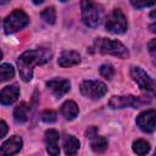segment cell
<instances>
[{"instance_id": "1", "label": "cell", "mask_w": 156, "mask_h": 156, "mask_svg": "<svg viewBox=\"0 0 156 156\" xmlns=\"http://www.w3.org/2000/svg\"><path fill=\"white\" fill-rule=\"evenodd\" d=\"M51 51L46 48L24 51L17 60L20 76L23 82H29L33 77V69L37 65H44L51 58Z\"/></svg>"}, {"instance_id": "2", "label": "cell", "mask_w": 156, "mask_h": 156, "mask_svg": "<svg viewBox=\"0 0 156 156\" xmlns=\"http://www.w3.org/2000/svg\"><path fill=\"white\" fill-rule=\"evenodd\" d=\"M80 10H82V20L88 27L95 28L101 23L104 17V11L102 7L96 2L91 0H82Z\"/></svg>"}, {"instance_id": "3", "label": "cell", "mask_w": 156, "mask_h": 156, "mask_svg": "<svg viewBox=\"0 0 156 156\" xmlns=\"http://www.w3.org/2000/svg\"><path fill=\"white\" fill-rule=\"evenodd\" d=\"M96 50L101 54L113 55L119 58H127L129 56L128 49L118 40H111L106 38H98L94 43Z\"/></svg>"}, {"instance_id": "4", "label": "cell", "mask_w": 156, "mask_h": 156, "mask_svg": "<svg viewBox=\"0 0 156 156\" xmlns=\"http://www.w3.org/2000/svg\"><path fill=\"white\" fill-rule=\"evenodd\" d=\"M29 22V17L22 10H15L4 21V29L6 34H12L24 28Z\"/></svg>"}, {"instance_id": "5", "label": "cell", "mask_w": 156, "mask_h": 156, "mask_svg": "<svg viewBox=\"0 0 156 156\" xmlns=\"http://www.w3.org/2000/svg\"><path fill=\"white\" fill-rule=\"evenodd\" d=\"M106 29L113 34H122L127 30V18L118 9L113 10L106 18Z\"/></svg>"}, {"instance_id": "6", "label": "cell", "mask_w": 156, "mask_h": 156, "mask_svg": "<svg viewBox=\"0 0 156 156\" xmlns=\"http://www.w3.org/2000/svg\"><path fill=\"white\" fill-rule=\"evenodd\" d=\"M79 89L84 96L93 99V100L101 99L107 91L105 83H102L100 80H84L80 83Z\"/></svg>"}, {"instance_id": "7", "label": "cell", "mask_w": 156, "mask_h": 156, "mask_svg": "<svg viewBox=\"0 0 156 156\" xmlns=\"http://www.w3.org/2000/svg\"><path fill=\"white\" fill-rule=\"evenodd\" d=\"M130 76L133 78V80L144 90L146 91H150V93H154L155 91V82L152 78H150L146 72H144L140 67H136V66H133L130 68Z\"/></svg>"}, {"instance_id": "8", "label": "cell", "mask_w": 156, "mask_h": 156, "mask_svg": "<svg viewBox=\"0 0 156 156\" xmlns=\"http://www.w3.org/2000/svg\"><path fill=\"white\" fill-rule=\"evenodd\" d=\"M145 101L141 100V98H136L133 95H124V96H112L108 101V106L111 108H123L127 106H140Z\"/></svg>"}, {"instance_id": "9", "label": "cell", "mask_w": 156, "mask_h": 156, "mask_svg": "<svg viewBox=\"0 0 156 156\" xmlns=\"http://www.w3.org/2000/svg\"><path fill=\"white\" fill-rule=\"evenodd\" d=\"M155 116H156V113L154 110H147V111L140 113L136 117L138 127L145 133H152L155 130Z\"/></svg>"}, {"instance_id": "10", "label": "cell", "mask_w": 156, "mask_h": 156, "mask_svg": "<svg viewBox=\"0 0 156 156\" xmlns=\"http://www.w3.org/2000/svg\"><path fill=\"white\" fill-rule=\"evenodd\" d=\"M58 139H60V135H58V132L57 130L49 129V130L45 132L46 151L50 155H52V156H56L60 152V149H58Z\"/></svg>"}, {"instance_id": "11", "label": "cell", "mask_w": 156, "mask_h": 156, "mask_svg": "<svg viewBox=\"0 0 156 156\" xmlns=\"http://www.w3.org/2000/svg\"><path fill=\"white\" fill-rule=\"evenodd\" d=\"M46 87L51 90V93L56 98H61L66 93H68L71 84L67 79H51L46 83Z\"/></svg>"}, {"instance_id": "12", "label": "cell", "mask_w": 156, "mask_h": 156, "mask_svg": "<svg viewBox=\"0 0 156 156\" xmlns=\"http://www.w3.org/2000/svg\"><path fill=\"white\" fill-rule=\"evenodd\" d=\"M22 147V138L18 135L11 136L0 147V155H13L17 154Z\"/></svg>"}, {"instance_id": "13", "label": "cell", "mask_w": 156, "mask_h": 156, "mask_svg": "<svg viewBox=\"0 0 156 156\" xmlns=\"http://www.w3.org/2000/svg\"><path fill=\"white\" fill-rule=\"evenodd\" d=\"M20 95V89L16 84L5 87L0 93V102L2 105H12L17 101Z\"/></svg>"}, {"instance_id": "14", "label": "cell", "mask_w": 156, "mask_h": 156, "mask_svg": "<svg viewBox=\"0 0 156 156\" xmlns=\"http://www.w3.org/2000/svg\"><path fill=\"white\" fill-rule=\"evenodd\" d=\"M58 65L61 67H71L74 65H78L80 62V55L77 51L73 50H66L63 51L58 57Z\"/></svg>"}, {"instance_id": "15", "label": "cell", "mask_w": 156, "mask_h": 156, "mask_svg": "<svg viewBox=\"0 0 156 156\" xmlns=\"http://www.w3.org/2000/svg\"><path fill=\"white\" fill-rule=\"evenodd\" d=\"M78 112H79V108H78V105L74 101H66L61 106V113L68 121L74 119L77 117Z\"/></svg>"}, {"instance_id": "16", "label": "cell", "mask_w": 156, "mask_h": 156, "mask_svg": "<svg viewBox=\"0 0 156 156\" xmlns=\"http://www.w3.org/2000/svg\"><path fill=\"white\" fill-rule=\"evenodd\" d=\"M28 112H29V106L26 102H20L13 110V119L17 123H24L28 119Z\"/></svg>"}, {"instance_id": "17", "label": "cell", "mask_w": 156, "mask_h": 156, "mask_svg": "<svg viewBox=\"0 0 156 156\" xmlns=\"http://www.w3.org/2000/svg\"><path fill=\"white\" fill-rule=\"evenodd\" d=\"M79 149V140L73 135H65L63 150L67 155H74Z\"/></svg>"}, {"instance_id": "18", "label": "cell", "mask_w": 156, "mask_h": 156, "mask_svg": "<svg viewBox=\"0 0 156 156\" xmlns=\"http://www.w3.org/2000/svg\"><path fill=\"white\" fill-rule=\"evenodd\" d=\"M90 146L95 152H104L107 149V140L104 136H98L96 135L95 138L91 139Z\"/></svg>"}, {"instance_id": "19", "label": "cell", "mask_w": 156, "mask_h": 156, "mask_svg": "<svg viewBox=\"0 0 156 156\" xmlns=\"http://www.w3.org/2000/svg\"><path fill=\"white\" fill-rule=\"evenodd\" d=\"M15 76V68L9 63L0 65V82H7Z\"/></svg>"}, {"instance_id": "20", "label": "cell", "mask_w": 156, "mask_h": 156, "mask_svg": "<svg viewBox=\"0 0 156 156\" xmlns=\"http://www.w3.org/2000/svg\"><path fill=\"white\" fill-rule=\"evenodd\" d=\"M149 150H150V144L146 140L138 139L133 143V151L138 155H145L149 152Z\"/></svg>"}, {"instance_id": "21", "label": "cell", "mask_w": 156, "mask_h": 156, "mask_svg": "<svg viewBox=\"0 0 156 156\" xmlns=\"http://www.w3.org/2000/svg\"><path fill=\"white\" fill-rule=\"evenodd\" d=\"M40 16H41V18H43L46 23H49V24H54L55 21H56V11H55L54 7H48V9H45V10L40 13Z\"/></svg>"}, {"instance_id": "22", "label": "cell", "mask_w": 156, "mask_h": 156, "mask_svg": "<svg viewBox=\"0 0 156 156\" xmlns=\"http://www.w3.org/2000/svg\"><path fill=\"white\" fill-rule=\"evenodd\" d=\"M100 74L102 77H105L106 79H111L113 77V74H115V69H113V67L111 65L105 63V65L100 66Z\"/></svg>"}, {"instance_id": "23", "label": "cell", "mask_w": 156, "mask_h": 156, "mask_svg": "<svg viewBox=\"0 0 156 156\" xmlns=\"http://www.w3.org/2000/svg\"><path fill=\"white\" fill-rule=\"evenodd\" d=\"M40 118H41V121H44L46 123L55 122L56 121V112L52 110H45L40 113Z\"/></svg>"}, {"instance_id": "24", "label": "cell", "mask_w": 156, "mask_h": 156, "mask_svg": "<svg viewBox=\"0 0 156 156\" xmlns=\"http://www.w3.org/2000/svg\"><path fill=\"white\" fill-rule=\"evenodd\" d=\"M156 0H130V4L136 9H143L147 6H152Z\"/></svg>"}, {"instance_id": "25", "label": "cell", "mask_w": 156, "mask_h": 156, "mask_svg": "<svg viewBox=\"0 0 156 156\" xmlns=\"http://www.w3.org/2000/svg\"><path fill=\"white\" fill-rule=\"evenodd\" d=\"M85 135H87L89 139H93V138H95V136L98 135V128H96V127H94V126L89 127V128L85 130Z\"/></svg>"}, {"instance_id": "26", "label": "cell", "mask_w": 156, "mask_h": 156, "mask_svg": "<svg viewBox=\"0 0 156 156\" xmlns=\"http://www.w3.org/2000/svg\"><path fill=\"white\" fill-rule=\"evenodd\" d=\"M7 130H9V127H7L6 122L0 121V139H1V138H4V136L6 135Z\"/></svg>"}, {"instance_id": "27", "label": "cell", "mask_w": 156, "mask_h": 156, "mask_svg": "<svg viewBox=\"0 0 156 156\" xmlns=\"http://www.w3.org/2000/svg\"><path fill=\"white\" fill-rule=\"evenodd\" d=\"M155 44H156V39H152L149 43V50H150V52H151L152 56H155Z\"/></svg>"}, {"instance_id": "28", "label": "cell", "mask_w": 156, "mask_h": 156, "mask_svg": "<svg viewBox=\"0 0 156 156\" xmlns=\"http://www.w3.org/2000/svg\"><path fill=\"white\" fill-rule=\"evenodd\" d=\"M33 2H34L35 5H39V4H43L44 0H33Z\"/></svg>"}, {"instance_id": "29", "label": "cell", "mask_w": 156, "mask_h": 156, "mask_svg": "<svg viewBox=\"0 0 156 156\" xmlns=\"http://www.w3.org/2000/svg\"><path fill=\"white\" fill-rule=\"evenodd\" d=\"M10 0H0V5H5V4H7Z\"/></svg>"}, {"instance_id": "30", "label": "cell", "mask_w": 156, "mask_h": 156, "mask_svg": "<svg viewBox=\"0 0 156 156\" xmlns=\"http://www.w3.org/2000/svg\"><path fill=\"white\" fill-rule=\"evenodd\" d=\"M150 28H151V32H154V33H155V24H151V26H150Z\"/></svg>"}, {"instance_id": "31", "label": "cell", "mask_w": 156, "mask_h": 156, "mask_svg": "<svg viewBox=\"0 0 156 156\" xmlns=\"http://www.w3.org/2000/svg\"><path fill=\"white\" fill-rule=\"evenodd\" d=\"M150 16H151V18H152V20H154V18H155V11H152V12H151V15H150Z\"/></svg>"}, {"instance_id": "32", "label": "cell", "mask_w": 156, "mask_h": 156, "mask_svg": "<svg viewBox=\"0 0 156 156\" xmlns=\"http://www.w3.org/2000/svg\"><path fill=\"white\" fill-rule=\"evenodd\" d=\"M1 57H2V52H1V50H0V60H1Z\"/></svg>"}, {"instance_id": "33", "label": "cell", "mask_w": 156, "mask_h": 156, "mask_svg": "<svg viewBox=\"0 0 156 156\" xmlns=\"http://www.w3.org/2000/svg\"><path fill=\"white\" fill-rule=\"evenodd\" d=\"M61 1H67V0H61Z\"/></svg>"}]
</instances>
